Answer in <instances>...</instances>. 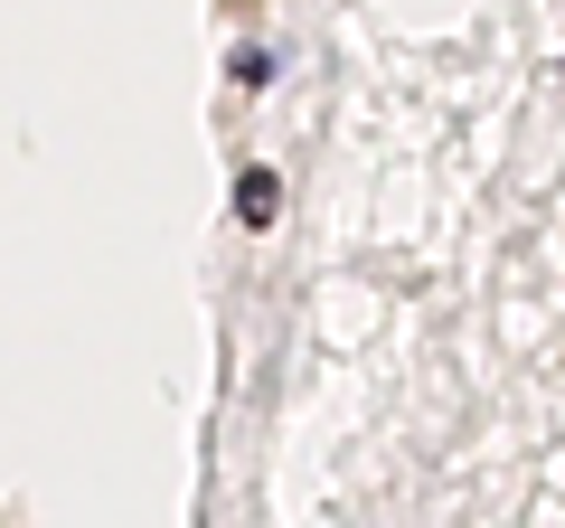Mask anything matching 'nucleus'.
I'll return each mask as SVG.
<instances>
[{
  "label": "nucleus",
  "mask_w": 565,
  "mask_h": 528,
  "mask_svg": "<svg viewBox=\"0 0 565 528\" xmlns=\"http://www.w3.org/2000/svg\"><path fill=\"white\" fill-rule=\"evenodd\" d=\"M274 208H282V180H274V170H245V180H236V218L245 226H274Z\"/></svg>",
  "instance_id": "nucleus-1"
}]
</instances>
